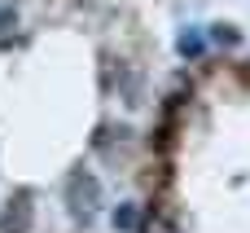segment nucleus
Listing matches in <instances>:
<instances>
[{"mask_svg": "<svg viewBox=\"0 0 250 233\" xmlns=\"http://www.w3.org/2000/svg\"><path fill=\"white\" fill-rule=\"evenodd\" d=\"M26 225H31V194H13L9 207H4L0 233H26Z\"/></svg>", "mask_w": 250, "mask_h": 233, "instance_id": "f03ea898", "label": "nucleus"}, {"mask_svg": "<svg viewBox=\"0 0 250 233\" xmlns=\"http://www.w3.org/2000/svg\"><path fill=\"white\" fill-rule=\"evenodd\" d=\"M9 35H13V9L0 4V44H9Z\"/></svg>", "mask_w": 250, "mask_h": 233, "instance_id": "39448f33", "label": "nucleus"}, {"mask_svg": "<svg viewBox=\"0 0 250 233\" xmlns=\"http://www.w3.org/2000/svg\"><path fill=\"white\" fill-rule=\"evenodd\" d=\"M180 53H185V57H198V53H202V40H198V31H185V40H180Z\"/></svg>", "mask_w": 250, "mask_h": 233, "instance_id": "20e7f679", "label": "nucleus"}, {"mask_svg": "<svg viewBox=\"0 0 250 233\" xmlns=\"http://www.w3.org/2000/svg\"><path fill=\"white\" fill-rule=\"evenodd\" d=\"M66 207H70L75 220L88 225V220L97 216V207H101V185H97V176L75 172V181H70V189H66Z\"/></svg>", "mask_w": 250, "mask_h": 233, "instance_id": "f257e3e1", "label": "nucleus"}, {"mask_svg": "<svg viewBox=\"0 0 250 233\" xmlns=\"http://www.w3.org/2000/svg\"><path fill=\"white\" fill-rule=\"evenodd\" d=\"M114 229H136V207H132V203H123V207L114 211Z\"/></svg>", "mask_w": 250, "mask_h": 233, "instance_id": "7ed1b4c3", "label": "nucleus"}, {"mask_svg": "<svg viewBox=\"0 0 250 233\" xmlns=\"http://www.w3.org/2000/svg\"><path fill=\"white\" fill-rule=\"evenodd\" d=\"M215 40H220V44H237V31H233V26H220Z\"/></svg>", "mask_w": 250, "mask_h": 233, "instance_id": "423d86ee", "label": "nucleus"}]
</instances>
